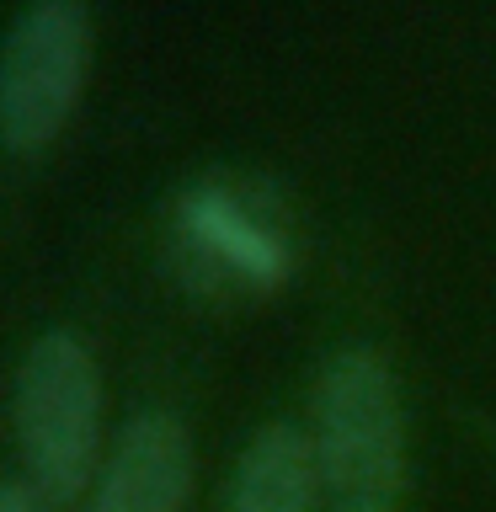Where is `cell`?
<instances>
[{
    "label": "cell",
    "mask_w": 496,
    "mask_h": 512,
    "mask_svg": "<svg viewBox=\"0 0 496 512\" xmlns=\"http://www.w3.org/2000/svg\"><path fill=\"white\" fill-rule=\"evenodd\" d=\"M315 470L331 512H395L406 496V411L379 347L342 342L315 384Z\"/></svg>",
    "instance_id": "1"
},
{
    "label": "cell",
    "mask_w": 496,
    "mask_h": 512,
    "mask_svg": "<svg viewBox=\"0 0 496 512\" xmlns=\"http://www.w3.org/2000/svg\"><path fill=\"white\" fill-rule=\"evenodd\" d=\"M16 443L27 480L48 502H70L96 475L102 448V379L70 326H48L16 368Z\"/></svg>",
    "instance_id": "2"
},
{
    "label": "cell",
    "mask_w": 496,
    "mask_h": 512,
    "mask_svg": "<svg viewBox=\"0 0 496 512\" xmlns=\"http://www.w3.org/2000/svg\"><path fill=\"white\" fill-rule=\"evenodd\" d=\"M171 256L208 294H262L294 267V240L251 176H198L171 208Z\"/></svg>",
    "instance_id": "3"
},
{
    "label": "cell",
    "mask_w": 496,
    "mask_h": 512,
    "mask_svg": "<svg viewBox=\"0 0 496 512\" xmlns=\"http://www.w3.org/2000/svg\"><path fill=\"white\" fill-rule=\"evenodd\" d=\"M91 64L86 0H22L0 38V139L38 150L64 128Z\"/></svg>",
    "instance_id": "4"
},
{
    "label": "cell",
    "mask_w": 496,
    "mask_h": 512,
    "mask_svg": "<svg viewBox=\"0 0 496 512\" xmlns=\"http://www.w3.org/2000/svg\"><path fill=\"white\" fill-rule=\"evenodd\" d=\"M192 491V438L166 406L128 416L96 475L91 512H182Z\"/></svg>",
    "instance_id": "5"
},
{
    "label": "cell",
    "mask_w": 496,
    "mask_h": 512,
    "mask_svg": "<svg viewBox=\"0 0 496 512\" xmlns=\"http://www.w3.org/2000/svg\"><path fill=\"white\" fill-rule=\"evenodd\" d=\"M320 496L326 491H320L310 432L294 422H267L240 448L224 512H315Z\"/></svg>",
    "instance_id": "6"
},
{
    "label": "cell",
    "mask_w": 496,
    "mask_h": 512,
    "mask_svg": "<svg viewBox=\"0 0 496 512\" xmlns=\"http://www.w3.org/2000/svg\"><path fill=\"white\" fill-rule=\"evenodd\" d=\"M54 502L32 480H0V512H48Z\"/></svg>",
    "instance_id": "7"
}]
</instances>
